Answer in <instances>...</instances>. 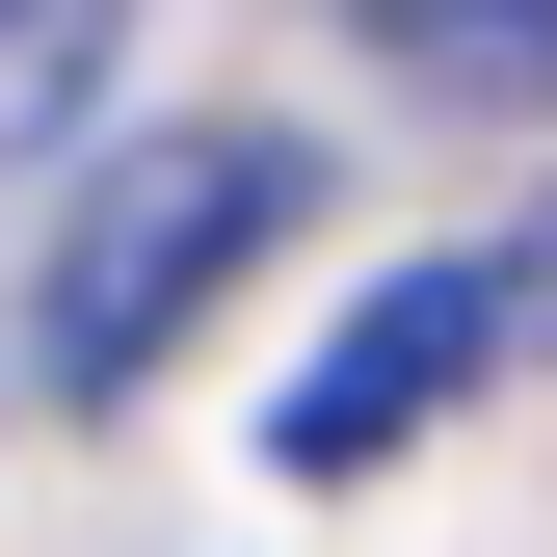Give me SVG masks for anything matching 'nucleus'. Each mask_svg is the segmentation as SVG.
I'll list each match as a JSON object with an SVG mask.
<instances>
[{
    "label": "nucleus",
    "instance_id": "1",
    "mask_svg": "<svg viewBox=\"0 0 557 557\" xmlns=\"http://www.w3.org/2000/svg\"><path fill=\"white\" fill-rule=\"evenodd\" d=\"M319 213V133H265V107H186V133H133V160L53 213V265H27V372L53 398H133L186 319L239 293L265 239Z\"/></svg>",
    "mask_w": 557,
    "mask_h": 557
},
{
    "label": "nucleus",
    "instance_id": "2",
    "mask_svg": "<svg viewBox=\"0 0 557 557\" xmlns=\"http://www.w3.org/2000/svg\"><path fill=\"white\" fill-rule=\"evenodd\" d=\"M505 319H531V265H505V239L398 265V293L345 319V345H319L293 398H265V451H293V478H398V451H425L451 398H478V372H505Z\"/></svg>",
    "mask_w": 557,
    "mask_h": 557
},
{
    "label": "nucleus",
    "instance_id": "3",
    "mask_svg": "<svg viewBox=\"0 0 557 557\" xmlns=\"http://www.w3.org/2000/svg\"><path fill=\"white\" fill-rule=\"evenodd\" d=\"M107 53H133V0H0V160H53V133H81Z\"/></svg>",
    "mask_w": 557,
    "mask_h": 557
},
{
    "label": "nucleus",
    "instance_id": "4",
    "mask_svg": "<svg viewBox=\"0 0 557 557\" xmlns=\"http://www.w3.org/2000/svg\"><path fill=\"white\" fill-rule=\"evenodd\" d=\"M345 27H372V53H425L451 107H531V81H557V0H345Z\"/></svg>",
    "mask_w": 557,
    "mask_h": 557
}]
</instances>
